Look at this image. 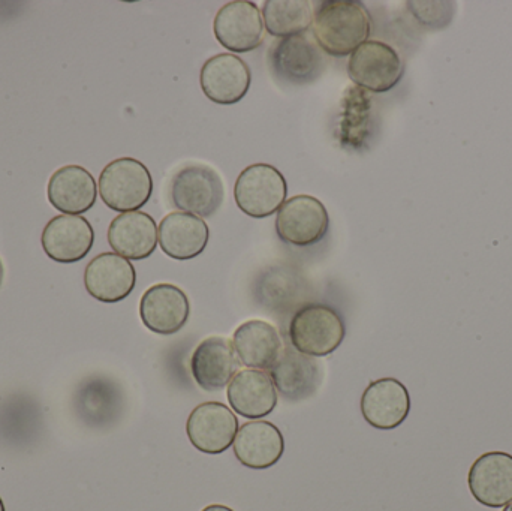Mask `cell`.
<instances>
[{"instance_id": "cell-1", "label": "cell", "mask_w": 512, "mask_h": 511, "mask_svg": "<svg viewBox=\"0 0 512 511\" xmlns=\"http://www.w3.org/2000/svg\"><path fill=\"white\" fill-rule=\"evenodd\" d=\"M313 36L328 56L345 57L367 42L372 17L363 3L328 0L313 12Z\"/></svg>"}, {"instance_id": "cell-2", "label": "cell", "mask_w": 512, "mask_h": 511, "mask_svg": "<svg viewBox=\"0 0 512 511\" xmlns=\"http://www.w3.org/2000/svg\"><path fill=\"white\" fill-rule=\"evenodd\" d=\"M288 333L289 341L298 353L325 357L342 345L346 329L336 309L321 303H309L295 312Z\"/></svg>"}, {"instance_id": "cell-3", "label": "cell", "mask_w": 512, "mask_h": 511, "mask_svg": "<svg viewBox=\"0 0 512 511\" xmlns=\"http://www.w3.org/2000/svg\"><path fill=\"white\" fill-rule=\"evenodd\" d=\"M98 189L105 206L114 212H138L152 197V174L138 159H114L102 170Z\"/></svg>"}, {"instance_id": "cell-4", "label": "cell", "mask_w": 512, "mask_h": 511, "mask_svg": "<svg viewBox=\"0 0 512 511\" xmlns=\"http://www.w3.org/2000/svg\"><path fill=\"white\" fill-rule=\"evenodd\" d=\"M225 188L218 171L209 165L191 164L177 171L171 182V201L180 212L210 218L224 203Z\"/></svg>"}, {"instance_id": "cell-5", "label": "cell", "mask_w": 512, "mask_h": 511, "mask_svg": "<svg viewBox=\"0 0 512 511\" xmlns=\"http://www.w3.org/2000/svg\"><path fill=\"white\" fill-rule=\"evenodd\" d=\"M288 185L285 176L270 164H252L237 177L234 197L245 215L262 219L279 212L285 204Z\"/></svg>"}, {"instance_id": "cell-6", "label": "cell", "mask_w": 512, "mask_h": 511, "mask_svg": "<svg viewBox=\"0 0 512 511\" xmlns=\"http://www.w3.org/2000/svg\"><path fill=\"white\" fill-rule=\"evenodd\" d=\"M405 74L402 57L391 45L367 41L349 57L348 75L355 86L372 93L390 92Z\"/></svg>"}, {"instance_id": "cell-7", "label": "cell", "mask_w": 512, "mask_h": 511, "mask_svg": "<svg viewBox=\"0 0 512 511\" xmlns=\"http://www.w3.org/2000/svg\"><path fill=\"white\" fill-rule=\"evenodd\" d=\"M330 228V216L318 198L295 195L285 201L276 216V233L282 242L297 248H309L324 239Z\"/></svg>"}, {"instance_id": "cell-8", "label": "cell", "mask_w": 512, "mask_h": 511, "mask_svg": "<svg viewBox=\"0 0 512 511\" xmlns=\"http://www.w3.org/2000/svg\"><path fill=\"white\" fill-rule=\"evenodd\" d=\"M239 432V419L222 402H204L189 414L186 434L198 452L221 455L233 447Z\"/></svg>"}, {"instance_id": "cell-9", "label": "cell", "mask_w": 512, "mask_h": 511, "mask_svg": "<svg viewBox=\"0 0 512 511\" xmlns=\"http://www.w3.org/2000/svg\"><path fill=\"white\" fill-rule=\"evenodd\" d=\"M213 32L231 53H249L261 47L265 38L261 9L249 0H234L219 9Z\"/></svg>"}, {"instance_id": "cell-10", "label": "cell", "mask_w": 512, "mask_h": 511, "mask_svg": "<svg viewBox=\"0 0 512 511\" xmlns=\"http://www.w3.org/2000/svg\"><path fill=\"white\" fill-rule=\"evenodd\" d=\"M268 63L274 77L289 84L316 80L324 69L321 50L306 35L279 39L268 51Z\"/></svg>"}, {"instance_id": "cell-11", "label": "cell", "mask_w": 512, "mask_h": 511, "mask_svg": "<svg viewBox=\"0 0 512 511\" xmlns=\"http://www.w3.org/2000/svg\"><path fill=\"white\" fill-rule=\"evenodd\" d=\"M204 95L219 105H233L248 95L252 72L242 57L221 53L210 57L200 75Z\"/></svg>"}, {"instance_id": "cell-12", "label": "cell", "mask_w": 512, "mask_h": 511, "mask_svg": "<svg viewBox=\"0 0 512 511\" xmlns=\"http://www.w3.org/2000/svg\"><path fill=\"white\" fill-rule=\"evenodd\" d=\"M189 315L191 303L188 296L176 285H153L141 297V321L156 335H176L188 324Z\"/></svg>"}, {"instance_id": "cell-13", "label": "cell", "mask_w": 512, "mask_h": 511, "mask_svg": "<svg viewBox=\"0 0 512 511\" xmlns=\"http://www.w3.org/2000/svg\"><path fill=\"white\" fill-rule=\"evenodd\" d=\"M361 414L372 428L393 431L411 413V396L405 384L396 378L372 381L364 390L360 402Z\"/></svg>"}, {"instance_id": "cell-14", "label": "cell", "mask_w": 512, "mask_h": 511, "mask_svg": "<svg viewBox=\"0 0 512 511\" xmlns=\"http://www.w3.org/2000/svg\"><path fill=\"white\" fill-rule=\"evenodd\" d=\"M137 284V272L131 261L116 252L96 255L84 272L87 293L102 303H119L131 296Z\"/></svg>"}, {"instance_id": "cell-15", "label": "cell", "mask_w": 512, "mask_h": 511, "mask_svg": "<svg viewBox=\"0 0 512 511\" xmlns=\"http://www.w3.org/2000/svg\"><path fill=\"white\" fill-rule=\"evenodd\" d=\"M240 365L233 342L222 336H210L192 354V377L204 392H221L239 374Z\"/></svg>"}, {"instance_id": "cell-16", "label": "cell", "mask_w": 512, "mask_h": 511, "mask_svg": "<svg viewBox=\"0 0 512 511\" xmlns=\"http://www.w3.org/2000/svg\"><path fill=\"white\" fill-rule=\"evenodd\" d=\"M41 243L50 260L62 264L78 263L92 251L95 231L83 216H56L45 225Z\"/></svg>"}, {"instance_id": "cell-17", "label": "cell", "mask_w": 512, "mask_h": 511, "mask_svg": "<svg viewBox=\"0 0 512 511\" xmlns=\"http://www.w3.org/2000/svg\"><path fill=\"white\" fill-rule=\"evenodd\" d=\"M472 497L490 509H502L512 501V455L489 452L472 464L468 477Z\"/></svg>"}, {"instance_id": "cell-18", "label": "cell", "mask_w": 512, "mask_h": 511, "mask_svg": "<svg viewBox=\"0 0 512 511\" xmlns=\"http://www.w3.org/2000/svg\"><path fill=\"white\" fill-rule=\"evenodd\" d=\"M234 455L249 470H268L282 459L285 438L273 423L252 420L240 426L233 444Z\"/></svg>"}, {"instance_id": "cell-19", "label": "cell", "mask_w": 512, "mask_h": 511, "mask_svg": "<svg viewBox=\"0 0 512 511\" xmlns=\"http://www.w3.org/2000/svg\"><path fill=\"white\" fill-rule=\"evenodd\" d=\"M209 240V225L191 213H170L158 227V243L162 252L173 260H194L206 251Z\"/></svg>"}, {"instance_id": "cell-20", "label": "cell", "mask_w": 512, "mask_h": 511, "mask_svg": "<svg viewBox=\"0 0 512 511\" xmlns=\"http://www.w3.org/2000/svg\"><path fill=\"white\" fill-rule=\"evenodd\" d=\"M48 201L65 215L80 216L96 203L95 177L80 165H66L54 171L47 186Z\"/></svg>"}, {"instance_id": "cell-21", "label": "cell", "mask_w": 512, "mask_h": 511, "mask_svg": "<svg viewBox=\"0 0 512 511\" xmlns=\"http://www.w3.org/2000/svg\"><path fill=\"white\" fill-rule=\"evenodd\" d=\"M108 243L126 260H146L158 246V225L147 213H122L111 221Z\"/></svg>"}, {"instance_id": "cell-22", "label": "cell", "mask_w": 512, "mask_h": 511, "mask_svg": "<svg viewBox=\"0 0 512 511\" xmlns=\"http://www.w3.org/2000/svg\"><path fill=\"white\" fill-rule=\"evenodd\" d=\"M228 402L234 413L249 420L264 419L277 407V390L270 375L258 369L239 372L228 384Z\"/></svg>"}, {"instance_id": "cell-23", "label": "cell", "mask_w": 512, "mask_h": 511, "mask_svg": "<svg viewBox=\"0 0 512 511\" xmlns=\"http://www.w3.org/2000/svg\"><path fill=\"white\" fill-rule=\"evenodd\" d=\"M271 381L285 401L301 402L318 389L319 366L313 357L285 348L279 359L268 369Z\"/></svg>"}, {"instance_id": "cell-24", "label": "cell", "mask_w": 512, "mask_h": 511, "mask_svg": "<svg viewBox=\"0 0 512 511\" xmlns=\"http://www.w3.org/2000/svg\"><path fill=\"white\" fill-rule=\"evenodd\" d=\"M237 359L249 369H270L283 351V341L273 324L249 320L237 327L233 336Z\"/></svg>"}, {"instance_id": "cell-25", "label": "cell", "mask_w": 512, "mask_h": 511, "mask_svg": "<svg viewBox=\"0 0 512 511\" xmlns=\"http://www.w3.org/2000/svg\"><path fill=\"white\" fill-rule=\"evenodd\" d=\"M373 129V99L367 90L349 86L342 98L339 141L345 149L366 147Z\"/></svg>"}, {"instance_id": "cell-26", "label": "cell", "mask_w": 512, "mask_h": 511, "mask_svg": "<svg viewBox=\"0 0 512 511\" xmlns=\"http://www.w3.org/2000/svg\"><path fill=\"white\" fill-rule=\"evenodd\" d=\"M261 12L267 32L280 39L303 35L313 23L309 0H267Z\"/></svg>"}, {"instance_id": "cell-27", "label": "cell", "mask_w": 512, "mask_h": 511, "mask_svg": "<svg viewBox=\"0 0 512 511\" xmlns=\"http://www.w3.org/2000/svg\"><path fill=\"white\" fill-rule=\"evenodd\" d=\"M408 6L418 23L430 29H441L453 18L454 5L451 2H408Z\"/></svg>"}, {"instance_id": "cell-28", "label": "cell", "mask_w": 512, "mask_h": 511, "mask_svg": "<svg viewBox=\"0 0 512 511\" xmlns=\"http://www.w3.org/2000/svg\"><path fill=\"white\" fill-rule=\"evenodd\" d=\"M201 511H234L230 507L222 506V504H212V506L204 507Z\"/></svg>"}, {"instance_id": "cell-29", "label": "cell", "mask_w": 512, "mask_h": 511, "mask_svg": "<svg viewBox=\"0 0 512 511\" xmlns=\"http://www.w3.org/2000/svg\"><path fill=\"white\" fill-rule=\"evenodd\" d=\"M2 281H3V264H2V260H0V285H2Z\"/></svg>"}, {"instance_id": "cell-30", "label": "cell", "mask_w": 512, "mask_h": 511, "mask_svg": "<svg viewBox=\"0 0 512 511\" xmlns=\"http://www.w3.org/2000/svg\"><path fill=\"white\" fill-rule=\"evenodd\" d=\"M502 511H512V501L510 504H507V506H505V509Z\"/></svg>"}, {"instance_id": "cell-31", "label": "cell", "mask_w": 512, "mask_h": 511, "mask_svg": "<svg viewBox=\"0 0 512 511\" xmlns=\"http://www.w3.org/2000/svg\"><path fill=\"white\" fill-rule=\"evenodd\" d=\"M0 511H5V504H3L2 498H0Z\"/></svg>"}]
</instances>
